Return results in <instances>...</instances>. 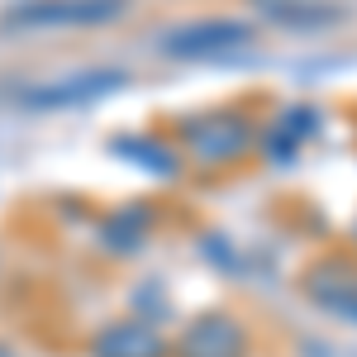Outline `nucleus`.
Segmentation results:
<instances>
[{
  "instance_id": "13",
  "label": "nucleus",
  "mask_w": 357,
  "mask_h": 357,
  "mask_svg": "<svg viewBox=\"0 0 357 357\" xmlns=\"http://www.w3.org/2000/svg\"><path fill=\"white\" fill-rule=\"evenodd\" d=\"M353 243H357V224H353Z\"/></svg>"
},
{
  "instance_id": "2",
  "label": "nucleus",
  "mask_w": 357,
  "mask_h": 357,
  "mask_svg": "<svg viewBox=\"0 0 357 357\" xmlns=\"http://www.w3.org/2000/svg\"><path fill=\"white\" fill-rule=\"evenodd\" d=\"M257 29L248 20H191L162 33V53L176 62H210V57H229L238 48H252Z\"/></svg>"
},
{
  "instance_id": "4",
  "label": "nucleus",
  "mask_w": 357,
  "mask_h": 357,
  "mask_svg": "<svg viewBox=\"0 0 357 357\" xmlns=\"http://www.w3.org/2000/svg\"><path fill=\"white\" fill-rule=\"evenodd\" d=\"M124 86H129V72H119V67H91V72H72L62 82H43V86H33V91H24L20 105L24 110H77V105L105 100V96L124 91Z\"/></svg>"
},
{
  "instance_id": "1",
  "label": "nucleus",
  "mask_w": 357,
  "mask_h": 357,
  "mask_svg": "<svg viewBox=\"0 0 357 357\" xmlns=\"http://www.w3.org/2000/svg\"><path fill=\"white\" fill-rule=\"evenodd\" d=\"M252 143H257V124L243 110H210L181 124V148L205 167L238 162L252 153Z\"/></svg>"
},
{
  "instance_id": "10",
  "label": "nucleus",
  "mask_w": 357,
  "mask_h": 357,
  "mask_svg": "<svg viewBox=\"0 0 357 357\" xmlns=\"http://www.w3.org/2000/svg\"><path fill=\"white\" fill-rule=\"evenodd\" d=\"M314 134H319V110H314V105H291V110L272 124V134H267V158H272V162H291V158L301 153V143L314 138Z\"/></svg>"
},
{
  "instance_id": "6",
  "label": "nucleus",
  "mask_w": 357,
  "mask_h": 357,
  "mask_svg": "<svg viewBox=\"0 0 357 357\" xmlns=\"http://www.w3.org/2000/svg\"><path fill=\"white\" fill-rule=\"evenodd\" d=\"M176 353L181 357H248V333L229 314H205L181 333Z\"/></svg>"
},
{
  "instance_id": "11",
  "label": "nucleus",
  "mask_w": 357,
  "mask_h": 357,
  "mask_svg": "<svg viewBox=\"0 0 357 357\" xmlns=\"http://www.w3.org/2000/svg\"><path fill=\"white\" fill-rule=\"evenodd\" d=\"M281 29H329L343 20L338 5H319V0H257Z\"/></svg>"
},
{
  "instance_id": "5",
  "label": "nucleus",
  "mask_w": 357,
  "mask_h": 357,
  "mask_svg": "<svg viewBox=\"0 0 357 357\" xmlns=\"http://www.w3.org/2000/svg\"><path fill=\"white\" fill-rule=\"evenodd\" d=\"M305 296L319 305V310H329L338 319L357 324V262H348V257H324V262H314V267L305 272Z\"/></svg>"
},
{
  "instance_id": "7",
  "label": "nucleus",
  "mask_w": 357,
  "mask_h": 357,
  "mask_svg": "<svg viewBox=\"0 0 357 357\" xmlns=\"http://www.w3.org/2000/svg\"><path fill=\"white\" fill-rule=\"evenodd\" d=\"M91 357H167V343L143 319H114L91 338Z\"/></svg>"
},
{
  "instance_id": "9",
  "label": "nucleus",
  "mask_w": 357,
  "mask_h": 357,
  "mask_svg": "<svg viewBox=\"0 0 357 357\" xmlns=\"http://www.w3.org/2000/svg\"><path fill=\"white\" fill-rule=\"evenodd\" d=\"M148 229H153V210H148L143 200H134V205L114 210L110 220L100 224V248H105V252H114V257H129V252H138V248H143Z\"/></svg>"
},
{
  "instance_id": "8",
  "label": "nucleus",
  "mask_w": 357,
  "mask_h": 357,
  "mask_svg": "<svg viewBox=\"0 0 357 357\" xmlns=\"http://www.w3.org/2000/svg\"><path fill=\"white\" fill-rule=\"evenodd\" d=\"M114 158H129L134 167H143V172H153V176H176L181 172V153L172 148V143H162L158 134H124L110 143Z\"/></svg>"
},
{
  "instance_id": "3",
  "label": "nucleus",
  "mask_w": 357,
  "mask_h": 357,
  "mask_svg": "<svg viewBox=\"0 0 357 357\" xmlns=\"http://www.w3.org/2000/svg\"><path fill=\"white\" fill-rule=\"evenodd\" d=\"M129 10V0H24L5 10V29H86L110 24Z\"/></svg>"
},
{
  "instance_id": "12",
  "label": "nucleus",
  "mask_w": 357,
  "mask_h": 357,
  "mask_svg": "<svg viewBox=\"0 0 357 357\" xmlns=\"http://www.w3.org/2000/svg\"><path fill=\"white\" fill-rule=\"evenodd\" d=\"M0 357H15V348H10V343H0Z\"/></svg>"
}]
</instances>
